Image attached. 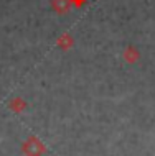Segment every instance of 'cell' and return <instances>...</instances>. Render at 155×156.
Wrapping results in <instances>:
<instances>
[{
  "label": "cell",
  "instance_id": "obj_2",
  "mask_svg": "<svg viewBox=\"0 0 155 156\" xmlns=\"http://www.w3.org/2000/svg\"><path fill=\"white\" fill-rule=\"evenodd\" d=\"M71 0H53V8L58 12V13H65V12L69 10Z\"/></svg>",
  "mask_w": 155,
  "mask_h": 156
},
{
  "label": "cell",
  "instance_id": "obj_3",
  "mask_svg": "<svg viewBox=\"0 0 155 156\" xmlns=\"http://www.w3.org/2000/svg\"><path fill=\"white\" fill-rule=\"evenodd\" d=\"M137 56H139V54H137V51L134 48H127V49H125V59H127L129 62H134Z\"/></svg>",
  "mask_w": 155,
  "mask_h": 156
},
{
  "label": "cell",
  "instance_id": "obj_1",
  "mask_svg": "<svg viewBox=\"0 0 155 156\" xmlns=\"http://www.w3.org/2000/svg\"><path fill=\"white\" fill-rule=\"evenodd\" d=\"M41 150H43L41 143L38 140H35V138H31L30 141H27V143H25V146H23V151L28 156H38L41 153Z\"/></svg>",
  "mask_w": 155,
  "mask_h": 156
}]
</instances>
